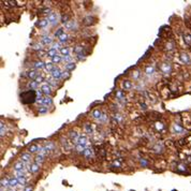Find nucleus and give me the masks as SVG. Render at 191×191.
<instances>
[{"instance_id":"f257e3e1","label":"nucleus","mask_w":191,"mask_h":191,"mask_svg":"<svg viewBox=\"0 0 191 191\" xmlns=\"http://www.w3.org/2000/svg\"><path fill=\"white\" fill-rule=\"evenodd\" d=\"M20 100L24 104H31L37 101V90H26L20 94Z\"/></svg>"},{"instance_id":"f03ea898","label":"nucleus","mask_w":191,"mask_h":191,"mask_svg":"<svg viewBox=\"0 0 191 191\" xmlns=\"http://www.w3.org/2000/svg\"><path fill=\"white\" fill-rule=\"evenodd\" d=\"M40 89L42 90L43 94H45V96H49V94H52V86L49 85L47 83H43V84L41 85Z\"/></svg>"},{"instance_id":"7ed1b4c3","label":"nucleus","mask_w":191,"mask_h":191,"mask_svg":"<svg viewBox=\"0 0 191 191\" xmlns=\"http://www.w3.org/2000/svg\"><path fill=\"white\" fill-rule=\"evenodd\" d=\"M51 74H52V76H53L55 80H59V78H61V74H62V72L60 71L59 68L55 67V68L53 69V71L51 72Z\"/></svg>"},{"instance_id":"20e7f679","label":"nucleus","mask_w":191,"mask_h":191,"mask_svg":"<svg viewBox=\"0 0 191 191\" xmlns=\"http://www.w3.org/2000/svg\"><path fill=\"white\" fill-rule=\"evenodd\" d=\"M46 20H49L51 24H53V25L56 24V23H57V14L55 12H51L49 15H47V18H46Z\"/></svg>"},{"instance_id":"39448f33","label":"nucleus","mask_w":191,"mask_h":191,"mask_svg":"<svg viewBox=\"0 0 191 191\" xmlns=\"http://www.w3.org/2000/svg\"><path fill=\"white\" fill-rule=\"evenodd\" d=\"M30 160H31V156H30V154H22L20 155V161H23V162L25 163V164H28L29 162H30Z\"/></svg>"},{"instance_id":"423d86ee","label":"nucleus","mask_w":191,"mask_h":191,"mask_svg":"<svg viewBox=\"0 0 191 191\" xmlns=\"http://www.w3.org/2000/svg\"><path fill=\"white\" fill-rule=\"evenodd\" d=\"M52 103H53V100H52V98L49 96H44L43 99H42V102H41V104H43L44 106H49Z\"/></svg>"},{"instance_id":"0eeeda50","label":"nucleus","mask_w":191,"mask_h":191,"mask_svg":"<svg viewBox=\"0 0 191 191\" xmlns=\"http://www.w3.org/2000/svg\"><path fill=\"white\" fill-rule=\"evenodd\" d=\"M25 165L26 164L23 161H18L14 164V170L15 171H25Z\"/></svg>"},{"instance_id":"6e6552de","label":"nucleus","mask_w":191,"mask_h":191,"mask_svg":"<svg viewBox=\"0 0 191 191\" xmlns=\"http://www.w3.org/2000/svg\"><path fill=\"white\" fill-rule=\"evenodd\" d=\"M33 67H34V68H36L37 70L45 69V63L43 62V61L37 60V61H34V63H33Z\"/></svg>"},{"instance_id":"1a4fd4ad","label":"nucleus","mask_w":191,"mask_h":191,"mask_svg":"<svg viewBox=\"0 0 191 191\" xmlns=\"http://www.w3.org/2000/svg\"><path fill=\"white\" fill-rule=\"evenodd\" d=\"M27 75H28L29 78H32V80H34V81H36V78H37L39 75H40V73H38L37 70H30Z\"/></svg>"},{"instance_id":"9d476101","label":"nucleus","mask_w":191,"mask_h":191,"mask_svg":"<svg viewBox=\"0 0 191 191\" xmlns=\"http://www.w3.org/2000/svg\"><path fill=\"white\" fill-rule=\"evenodd\" d=\"M28 169L31 173H37L40 167H39V164H38V163L34 162V163H32V164H30V165L28 167Z\"/></svg>"},{"instance_id":"9b49d317","label":"nucleus","mask_w":191,"mask_h":191,"mask_svg":"<svg viewBox=\"0 0 191 191\" xmlns=\"http://www.w3.org/2000/svg\"><path fill=\"white\" fill-rule=\"evenodd\" d=\"M56 55H58V54H57V49H51L46 52V56H47V57L53 58V57H55Z\"/></svg>"},{"instance_id":"f8f14e48","label":"nucleus","mask_w":191,"mask_h":191,"mask_svg":"<svg viewBox=\"0 0 191 191\" xmlns=\"http://www.w3.org/2000/svg\"><path fill=\"white\" fill-rule=\"evenodd\" d=\"M42 42H43V44H51V43H53V39L49 37V36H43L42 37Z\"/></svg>"},{"instance_id":"ddd939ff","label":"nucleus","mask_w":191,"mask_h":191,"mask_svg":"<svg viewBox=\"0 0 191 191\" xmlns=\"http://www.w3.org/2000/svg\"><path fill=\"white\" fill-rule=\"evenodd\" d=\"M86 143H87V138H86L85 135H80V138H78V140H77V144L84 145V146H85Z\"/></svg>"},{"instance_id":"4468645a","label":"nucleus","mask_w":191,"mask_h":191,"mask_svg":"<svg viewBox=\"0 0 191 191\" xmlns=\"http://www.w3.org/2000/svg\"><path fill=\"white\" fill-rule=\"evenodd\" d=\"M74 26H75V22L69 20L67 24H65V28L67 29V30H72V29L74 28Z\"/></svg>"},{"instance_id":"2eb2a0df","label":"nucleus","mask_w":191,"mask_h":191,"mask_svg":"<svg viewBox=\"0 0 191 191\" xmlns=\"http://www.w3.org/2000/svg\"><path fill=\"white\" fill-rule=\"evenodd\" d=\"M54 68H55V67H54V63L52 61H51V62H45V70H46L47 72H52Z\"/></svg>"},{"instance_id":"dca6fc26","label":"nucleus","mask_w":191,"mask_h":191,"mask_svg":"<svg viewBox=\"0 0 191 191\" xmlns=\"http://www.w3.org/2000/svg\"><path fill=\"white\" fill-rule=\"evenodd\" d=\"M44 158H45V155L39 154L37 157H36V163H38V164L42 163L43 161H44Z\"/></svg>"},{"instance_id":"f3484780","label":"nucleus","mask_w":191,"mask_h":191,"mask_svg":"<svg viewBox=\"0 0 191 191\" xmlns=\"http://www.w3.org/2000/svg\"><path fill=\"white\" fill-rule=\"evenodd\" d=\"M74 68H75V63L74 62H69V63H67V65H65V71H71V70H73Z\"/></svg>"},{"instance_id":"a211bd4d","label":"nucleus","mask_w":191,"mask_h":191,"mask_svg":"<svg viewBox=\"0 0 191 191\" xmlns=\"http://www.w3.org/2000/svg\"><path fill=\"white\" fill-rule=\"evenodd\" d=\"M60 54L61 57H65V56H69L70 55V51L68 47H63L62 49H60Z\"/></svg>"},{"instance_id":"6ab92c4d","label":"nucleus","mask_w":191,"mask_h":191,"mask_svg":"<svg viewBox=\"0 0 191 191\" xmlns=\"http://www.w3.org/2000/svg\"><path fill=\"white\" fill-rule=\"evenodd\" d=\"M49 24V22L47 20H42L38 23V26H39V27H42V28H44V27H46Z\"/></svg>"},{"instance_id":"aec40b11","label":"nucleus","mask_w":191,"mask_h":191,"mask_svg":"<svg viewBox=\"0 0 191 191\" xmlns=\"http://www.w3.org/2000/svg\"><path fill=\"white\" fill-rule=\"evenodd\" d=\"M61 61H62V57H61L60 55H56L55 57L52 58V62L53 63H59Z\"/></svg>"},{"instance_id":"412c9836","label":"nucleus","mask_w":191,"mask_h":191,"mask_svg":"<svg viewBox=\"0 0 191 191\" xmlns=\"http://www.w3.org/2000/svg\"><path fill=\"white\" fill-rule=\"evenodd\" d=\"M17 185H20L18 179L17 178H10V186L11 187H16Z\"/></svg>"},{"instance_id":"4be33fe9","label":"nucleus","mask_w":191,"mask_h":191,"mask_svg":"<svg viewBox=\"0 0 191 191\" xmlns=\"http://www.w3.org/2000/svg\"><path fill=\"white\" fill-rule=\"evenodd\" d=\"M29 153H37V151H39V146L38 145H31V146H29L28 148Z\"/></svg>"},{"instance_id":"5701e85b","label":"nucleus","mask_w":191,"mask_h":191,"mask_svg":"<svg viewBox=\"0 0 191 191\" xmlns=\"http://www.w3.org/2000/svg\"><path fill=\"white\" fill-rule=\"evenodd\" d=\"M38 112H39V114H46L49 112V109H47V106H41L39 107Z\"/></svg>"},{"instance_id":"b1692460","label":"nucleus","mask_w":191,"mask_h":191,"mask_svg":"<svg viewBox=\"0 0 191 191\" xmlns=\"http://www.w3.org/2000/svg\"><path fill=\"white\" fill-rule=\"evenodd\" d=\"M63 33H65V30H63V28H59V29H57V31L55 32V34H54V36H55L56 38H60L61 36L63 34Z\"/></svg>"},{"instance_id":"393cba45","label":"nucleus","mask_w":191,"mask_h":191,"mask_svg":"<svg viewBox=\"0 0 191 191\" xmlns=\"http://www.w3.org/2000/svg\"><path fill=\"white\" fill-rule=\"evenodd\" d=\"M44 148H45V151L49 153V151H53V149H54V144H53V143H47V144H46V145L44 146Z\"/></svg>"},{"instance_id":"a878e982","label":"nucleus","mask_w":191,"mask_h":191,"mask_svg":"<svg viewBox=\"0 0 191 191\" xmlns=\"http://www.w3.org/2000/svg\"><path fill=\"white\" fill-rule=\"evenodd\" d=\"M184 40H185V42H186L187 44L190 45L191 44V34H188V33L184 34Z\"/></svg>"},{"instance_id":"bb28decb","label":"nucleus","mask_w":191,"mask_h":191,"mask_svg":"<svg viewBox=\"0 0 191 191\" xmlns=\"http://www.w3.org/2000/svg\"><path fill=\"white\" fill-rule=\"evenodd\" d=\"M76 151H78V153H84V151H86V146L77 144V145H76Z\"/></svg>"},{"instance_id":"cd10ccee","label":"nucleus","mask_w":191,"mask_h":191,"mask_svg":"<svg viewBox=\"0 0 191 191\" xmlns=\"http://www.w3.org/2000/svg\"><path fill=\"white\" fill-rule=\"evenodd\" d=\"M1 186L2 187H8V186H10V179H7V178H4V179H1Z\"/></svg>"},{"instance_id":"c85d7f7f","label":"nucleus","mask_w":191,"mask_h":191,"mask_svg":"<svg viewBox=\"0 0 191 191\" xmlns=\"http://www.w3.org/2000/svg\"><path fill=\"white\" fill-rule=\"evenodd\" d=\"M91 154H92V151H91L90 148H86V151L83 153V155H84L85 157H87V158H89L90 156H91Z\"/></svg>"},{"instance_id":"c756f323","label":"nucleus","mask_w":191,"mask_h":191,"mask_svg":"<svg viewBox=\"0 0 191 191\" xmlns=\"http://www.w3.org/2000/svg\"><path fill=\"white\" fill-rule=\"evenodd\" d=\"M92 116H94V118H101V112L99 110H94V112H92Z\"/></svg>"},{"instance_id":"7c9ffc66","label":"nucleus","mask_w":191,"mask_h":191,"mask_svg":"<svg viewBox=\"0 0 191 191\" xmlns=\"http://www.w3.org/2000/svg\"><path fill=\"white\" fill-rule=\"evenodd\" d=\"M68 38H69V36H68L67 33H63V34L59 38V40H60V42L62 43V42H67V41H68Z\"/></svg>"},{"instance_id":"2f4dec72","label":"nucleus","mask_w":191,"mask_h":191,"mask_svg":"<svg viewBox=\"0 0 191 191\" xmlns=\"http://www.w3.org/2000/svg\"><path fill=\"white\" fill-rule=\"evenodd\" d=\"M29 86H30V88H32V89H37L38 87H39V84H38L37 82L36 81H33V82H31V83H30V84H29Z\"/></svg>"},{"instance_id":"473e14b6","label":"nucleus","mask_w":191,"mask_h":191,"mask_svg":"<svg viewBox=\"0 0 191 191\" xmlns=\"http://www.w3.org/2000/svg\"><path fill=\"white\" fill-rule=\"evenodd\" d=\"M124 87H125L126 89H130L131 87H132L131 82L130 81H125V83H124Z\"/></svg>"},{"instance_id":"72a5a7b5","label":"nucleus","mask_w":191,"mask_h":191,"mask_svg":"<svg viewBox=\"0 0 191 191\" xmlns=\"http://www.w3.org/2000/svg\"><path fill=\"white\" fill-rule=\"evenodd\" d=\"M36 82H37L38 84H40V83H43L44 82V77L42 76V75H39V76L36 78Z\"/></svg>"},{"instance_id":"f704fd0d","label":"nucleus","mask_w":191,"mask_h":191,"mask_svg":"<svg viewBox=\"0 0 191 191\" xmlns=\"http://www.w3.org/2000/svg\"><path fill=\"white\" fill-rule=\"evenodd\" d=\"M62 60L63 61H67V62H68V63H69V62H72V57H71V56H65V57H62Z\"/></svg>"},{"instance_id":"c9c22d12","label":"nucleus","mask_w":191,"mask_h":191,"mask_svg":"<svg viewBox=\"0 0 191 191\" xmlns=\"http://www.w3.org/2000/svg\"><path fill=\"white\" fill-rule=\"evenodd\" d=\"M69 71H63L61 74V78H67V77H69Z\"/></svg>"},{"instance_id":"e433bc0d","label":"nucleus","mask_w":191,"mask_h":191,"mask_svg":"<svg viewBox=\"0 0 191 191\" xmlns=\"http://www.w3.org/2000/svg\"><path fill=\"white\" fill-rule=\"evenodd\" d=\"M4 133H5V127L3 122H1V136H3Z\"/></svg>"},{"instance_id":"4c0bfd02","label":"nucleus","mask_w":191,"mask_h":191,"mask_svg":"<svg viewBox=\"0 0 191 191\" xmlns=\"http://www.w3.org/2000/svg\"><path fill=\"white\" fill-rule=\"evenodd\" d=\"M32 49H39V51H41V49H42V45L39 44V43H36V44L33 45Z\"/></svg>"},{"instance_id":"58836bf2","label":"nucleus","mask_w":191,"mask_h":191,"mask_svg":"<svg viewBox=\"0 0 191 191\" xmlns=\"http://www.w3.org/2000/svg\"><path fill=\"white\" fill-rule=\"evenodd\" d=\"M153 72H154V68H153V67H148V68L146 69V73L147 74H151Z\"/></svg>"},{"instance_id":"ea45409f","label":"nucleus","mask_w":191,"mask_h":191,"mask_svg":"<svg viewBox=\"0 0 191 191\" xmlns=\"http://www.w3.org/2000/svg\"><path fill=\"white\" fill-rule=\"evenodd\" d=\"M18 179V183L22 184V185H26V179H25V177H23V178H17Z\"/></svg>"},{"instance_id":"a19ab883","label":"nucleus","mask_w":191,"mask_h":191,"mask_svg":"<svg viewBox=\"0 0 191 191\" xmlns=\"http://www.w3.org/2000/svg\"><path fill=\"white\" fill-rule=\"evenodd\" d=\"M174 129L177 131V132H182V131H183V129H182V128H180L179 126H177V125H175V126H174Z\"/></svg>"},{"instance_id":"79ce46f5","label":"nucleus","mask_w":191,"mask_h":191,"mask_svg":"<svg viewBox=\"0 0 191 191\" xmlns=\"http://www.w3.org/2000/svg\"><path fill=\"white\" fill-rule=\"evenodd\" d=\"M25 191H32V187H31V186H26Z\"/></svg>"},{"instance_id":"37998d69","label":"nucleus","mask_w":191,"mask_h":191,"mask_svg":"<svg viewBox=\"0 0 191 191\" xmlns=\"http://www.w3.org/2000/svg\"><path fill=\"white\" fill-rule=\"evenodd\" d=\"M117 97L118 98H122V94L120 92V91H118V92H117Z\"/></svg>"}]
</instances>
